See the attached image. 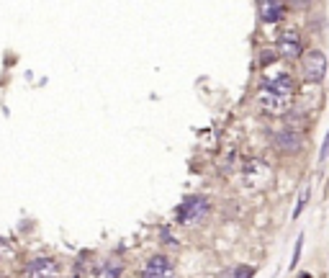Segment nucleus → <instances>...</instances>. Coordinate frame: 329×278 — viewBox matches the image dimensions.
Masks as SVG:
<instances>
[{"label":"nucleus","instance_id":"obj_2","mask_svg":"<svg viewBox=\"0 0 329 278\" xmlns=\"http://www.w3.org/2000/svg\"><path fill=\"white\" fill-rule=\"evenodd\" d=\"M206 211H209V198L203 196H188L185 201L178 206V222L180 224H198Z\"/></svg>","mask_w":329,"mask_h":278},{"label":"nucleus","instance_id":"obj_9","mask_svg":"<svg viewBox=\"0 0 329 278\" xmlns=\"http://www.w3.org/2000/svg\"><path fill=\"white\" fill-rule=\"evenodd\" d=\"M275 144H278L280 149L296 152V149L301 147V137H299L296 132H291V129H283V132H278V134H275Z\"/></svg>","mask_w":329,"mask_h":278},{"label":"nucleus","instance_id":"obj_5","mask_svg":"<svg viewBox=\"0 0 329 278\" xmlns=\"http://www.w3.org/2000/svg\"><path fill=\"white\" fill-rule=\"evenodd\" d=\"M26 273L28 278H54L59 273V265L54 258H34L26 265Z\"/></svg>","mask_w":329,"mask_h":278},{"label":"nucleus","instance_id":"obj_6","mask_svg":"<svg viewBox=\"0 0 329 278\" xmlns=\"http://www.w3.org/2000/svg\"><path fill=\"white\" fill-rule=\"evenodd\" d=\"M142 278H173V263L164 255H154L147 260Z\"/></svg>","mask_w":329,"mask_h":278},{"label":"nucleus","instance_id":"obj_3","mask_svg":"<svg viewBox=\"0 0 329 278\" xmlns=\"http://www.w3.org/2000/svg\"><path fill=\"white\" fill-rule=\"evenodd\" d=\"M304 75H306V80H311V83H321L324 80V75H326V57H324V52L311 49L309 54H304Z\"/></svg>","mask_w":329,"mask_h":278},{"label":"nucleus","instance_id":"obj_13","mask_svg":"<svg viewBox=\"0 0 329 278\" xmlns=\"http://www.w3.org/2000/svg\"><path fill=\"white\" fill-rule=\"evenodd\" d=\"M252 275H255V270L247 268V265H239V268L234 270V278H252Z\"/></svg>","mask_w":329,"mask_h":278},{"label":"nucleus","instance_id":"obj_15","mask_svg":"<svg viewBox=\"0 0 329 278\" xmlns=\"http://www.w3.org/2000/svg\"><path fill=\"white\" fill-rule=\"evenodd\" d=\"M273 59H275V57H273V52H262V62H265V65H268V62H273Z\"/></svg>","mask_w":329,"mask_h":278},{"label":"nucleus","instance_id":"obj_14","mask_svg":"<svg viewBox=\"0 0 329 278\" xmlns=\"http://www.w3.org/2000/svg\"><path fill=\"white\" fill-rule=\"evenodd\" d=\"M329 157V134H326V139H324V144H321V152H319V160H326Z\"/></svg>","mask_w":329,"mask_h":278},{"label":"nucleus","instance_id":"obj_12","mask_svg":"<svg viewBox=\"0 0 329 278\" xmlns=\"http://www.w3.org/2000/svg\"><path fill=\"white\" fill-rule=\"evenodd\" d=\"M301 248H304V234H299V240H296V250H293L291 268H296V265H299V260H301Z\"/></svg>","mask_w":329,"mask_h":278},{"label":"nucleus","instance_id":"obj_8","mask_svg":"<svg viewBox=\"0 0 329 278\" xmlns=\"http://www.w3.org/2000/svg\"><path fill=\"white\" fill-rule=\"evenodd\" d=\"M285 16V6L283 3H260V18L265 21V23H275V21H280Z\"/></svg>","mask_w":329,"mask_h":278},{"label":"nucleus","instance_id":"obj_4","mask_svg":"<svg viewBox=\"0 0 329 278\" xmlns=\"http://www.w3.org/2000/svg\"><path fill=\"white\" fill-rule=\"evenodd\" d=\"M244 183L250 188H262L270 183V168L262 160H252L250 165L244 168Z\"/></svg>","mask_w":329,"mask_h":278},{"label":"nucleus","instance_id":"obj_10","mask_svg":"<svg viewBox=\"0 0 329 278\" xmlns=\"http://www.w3.org/2000/svg\"><path fill=\"white\" fill-rule=\"evenodd\" d=\"M121 270H123V263H121V260H116V258H111V260H106V263H103L101 278H118V275H121Z\"/></svg>","mask_w":329,"mask_h":278},{"label":"nucleus","instance_id":"obj_7","mask_svg":"<svg viewBox=\"0 0 329 278\" xmlns=\"http://www.w3.org/2000/svg\"><path fill=\"white\" fill-rule=\"evenodd\" d=\"M278 52H280L283 57H288V59L299 57V54L304 52V49H301V39H299V34H296V31H283L280 42H278Z\"/></svg>","mask_w":329,"mask_h":278},{"label":"nucleus","instance_id":"obj_1","mask_svg":"<svg viewBox=\"0 0 329 278\" xmlns=\"http://www.w3.org/2000/svg\"><path fill=\"white\" fill-rule=\"evenodd\" d=\"M291 96H293V80L291 75L285 72H278L273 80H268L260 90V103L273 111V113H283L288 108V103H291Z\"/></svg>","mask_w":329,"mask_h":278},{"label":"nucleus","instance_id":"obj_11","mask_svg":"<svg viewBox=\"0 0 329 278\" xmlns=\"http://www.w3.org/2000/svg\"><path fill=\"white\" fill-rule=\"evenodd\" d=\"M309 196H311V188H309V186H304V188H301V193H299V204H296V209H293V219H299V217H301V209H304V204L309 201Z\"/></svg>","mask_w":329,"mask_h":278}]
</instances>
